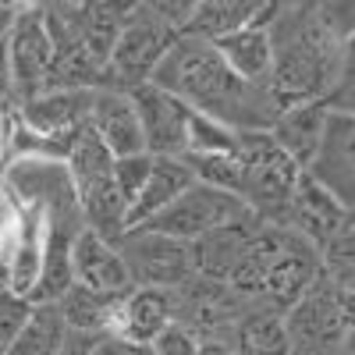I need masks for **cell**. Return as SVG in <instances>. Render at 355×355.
Wrapping results in <instances>:
<instances>
[{"label": "cell", "mask_w": 355, "mask_h": 355, "mask_svg": "<svg viewBox=\"0 0 355 355\" xmlns=\"http://www.w3.org/2000/svg\"><path fill=\"white\" fill-rule=\"evenodd\" d=\"M150 82L231 132H270L281 114L270 85L239 78L214 43L192 36H178L171 43Z\"/></svg>", "instance_id": "6da1fadb"}, {"label": "cell", "mask_w": 355, "mask_h": 355, "mask_svg": "<svg viewBox=\"0 0 355 355\" xmlns=\"http://www.w3.org/2000/svg\"><path fill=\"white\" fill-rule=\"evenodd\" d=\"M270 33V89L284 107L295 103H323L327 89L334 85L345 43L323 25L316 4H274L266 21Z\"/></svg>", "instance_id": "7a4b0ae2"}, {"label": "cell", "mask_w": 355, "mask_h": 355, "mask_svg": "<svg viewBox=\"0 0 355 355\" xmlns=\"http://www.w3.org/2000/svg\"><path fill=\"white\" fill-rule=\"evenodd\" d=\"M239 164H242V202L263 224H281L288 202L302 182V167L281 153L270 132H239Z\"/></svg>", "instance_id": "3957f363"}, {"label": "cell", "mask_w": 355, "mask_h": 355, "mask_svg": "<svg viewBox=\"0 0 355 355\" xmlns=\"http://www.w3.org/2000/svg\"><path fill=\"white\" fill-rule=\"evenodd\" d=\"M174 323L196 334L199 341H227L239 348V327L249 316V302L224 281L192 277L171 291Z\"/></svg>", "instance_id": "277c9868"}, {"label": "cell", "mask_w": 355, "mask_h": 355, "mask_svg": "<svg viewBox=\"0 0 355 355\" xmlns=\"http://www.w3.org/2000/svg\"><path fill=\"white\" fill-rule=\"evenodd\" d=\"M178 33L157 15L153 4H132L121 25V36H117L114 53L107 61V85L135 89L142 82H150Z\"/></svg>", "instance_id": "5b68a950"}, {"label": "cell", "mask_w": 355, "mask_h": 355, "mask_svg": "<svg viewBox=\"0 0 355 355\" xmlns=\"http://www.w3.org/2000/svg\"><path fill=\"white\" fill-rule=\"evenodd\" d=\"M125 259V270L132 288H157V291H174L185 281L196 277L192 270V249L178 239L157 234L150 227H128L121 239L114 242Z\"/></svg>", "instance_id": "8992f818"}, {"label": "cell", "mask_w": 355, "mask_h": 355, "mask_svg": "<svg viewBox=\"0 0 355 355\" xmlns=\"http://www.w3.org/2000/svg\"><path fill=\"white\" fill-rule=\"evenodd\" d=\"M291 355H341L345 323L338 313V288L323 274L299 302L284 313Z\"/></svg>", "instance_id": "52a82bcc"}, {"label": "cell", "mask_w": 355, "mask_h": 355, "mask_svg": "<svg viewBox=\"0 0 355 355\" xmlns=\"http://www.w3.org/2000/svg\"><path fill=\"white\" fill-rule=\"evenodd\" d=\"M249 210H245L242 199L196 182L178 202H171L164 214H157L150 224H139V227H150L157 234H167V239H178V242L192 245L196 239H202V234H210V231L239 220Z\"/></svg>", "instance_id": "ba28073f"}, {"label": "cell", "mask_w": 355, "mask_h": 355, "mask_svg": "<svg viewBox=\"0 0 355 355\" xmlns=\"http://www.w3.org/2000/svg\"><path fill=\"white\" fill-rule=\"evenodd\" d=\"M320 277H323V252L309 245L302 234L281 227L277 252L270 266H266V277L259 288V306L274 313H288Z\"/></svg>", "instance_id": "9c48e42d"}, {"label": "cell", "mask_w": 355, "mask_h": 355, "mask_svg": "<svg viewBox=\"0 0 355 355\" xmlns=\"http://www.w3.org/2000/svg\"><path fill=\"white\" fill-rule=\"evenodd\" d=\"M8 57H11V78H15V103L46 93L50 68H53V40L46 28L43 4L18 8V21L8 36Z\"/></svg>", "instance_id": "30bf717a"}, {"label": "cell", "mask_w": 355, "mask_h": 355, "mask_svg": "<svg viewBox=\"0 0 355 355\" xmlns=\"http://www.w3.org/2000/svg\"><path fill=\"white\" fill-rule=\"evenodd\" d=\"M125 93L135 103L142 139H146V153L150 157H185L189 153V117H192V110L153 82H142L135 89H125Z\"/></svg>", "instance_id": "8fae6325"}, {"label": "cell", "mask_w": 355, "mask_h": 355, "mask_svg": "<svg viewBox=\"0 0 355 355\" xmlns=\"http://www.w3.org/2000/svg\"><path fill=\"white\" fill-rule=\"evenodd\" d=\"M96 89H46V93L15 103L18 125L43 139H71L89 125Z\"/></svg>", "instance_id": "7c38bea8"}, {"label": "cell", "mask_w": 355, "mask_h": 355, "mask_svg": "<svg viewBox=\"0 0 355 355\" xmlns=\"http://www.w3.org/2000/svg\"><path fill=\"white\" fill-rule=\"evenodd\" d=\"M306 174L327 189L345 210H355V117H327L320 153Z\"/></svg>", "instance_id": "4fadbf2b"}, {"label": "cell", "mask_w": 355, "mask_h": 355, "mask_svg": "<svg viewBox=\"0 0 355 355\" xmlns=\"http://www.w3.org/2000/svg\"><path fill=\"white\" fill-rule=\"evenodd\" d=\"M89 128L103 139V146L110 150L114 160L146 153L139 114H135V103H132V96L125 93V89H114V85L96 89L93 110H89Z\"/></svg>", "instance_id": "5bb4252c"}, {"label": "cell", "mask_w": 355, "mask_h": 355, "mask_svg": "<svg viewBox=\"0 0 355 355\" xmlns=\"http://www.w3.org/2000/svg\"><path fill=\"white\" fill-rule=\"evenodd\" d=\"M345 214L348 210L327 189H323L320 182H313L309 174H302V182H299V189H295V196H291V202H288V210H284L277 227H288L295 234H302L309 245H316L323 252L327 242L334 239V231L341 227Z\"/></svg>", "instance_id": "9a60e30c"}, {"label": "cell", "mask_w": 355, "mask_h": 355, "mask_svg": "<svg viewBox=\"0 0 355 355\" xmlns=\"http://www.w3.org/2000/svg\"><path fill=\"white\" fill-rule=\"evenodd\" d=\"M174 323V302L171 291L157 288H132L117 299L114 309V327L110 334L121 338L135 348H150L167 327Z\"/></svg>", "instance_id": "2e32d148"}, {"label": "cell", "mask_w": 355, "mask_h": 355, "mask_svg": "<svg viewBox=\"0 0 355 355\" xmlns=\"http://www.w3.org/2000/svg\"><path fill=\"white\" fill-rule=\"evenodd\" d=\"M263 220H256L252 214L239 217V220H231L210 234H202V239H196L189 249H192V270L196 277H206V281H231L234 274V266L242 263L249 242H252V234Z\"/></svg>", "instance_id": "e0dca14e"}, {"label": "cell", "mask_w": 355, "mask_h": 355, "mask_svg": "<svg viewBox=\"0 0 355 355\" xmlns=\"http://www.w3.org/2000/svg\"><path fill=\"white\" fill-rule=\"evenodd\" d=\"M71 266H75V284H82V288H93V291H103V295L132 291V281H128L125 259L117 252V245L100 239L93 231H85V227L75 239Z\"/></svg>", "instance_id": "ac0fdd59"}, {"label": "cell", "mask_w": 355, "mask_h": 355, "mask_svg": "<svg viewBox=\"0 0 355 355\" xmlns=\"http://www.w3.org/2000/svg\"><path fill=\"white\" fill-rule=\"evenodd\" d=\"M327 107L320 100L316 103H295V107H284L277 114V121L270 125V139L281 146V153L288 160H295L302 171H309V164L316 160L320 153V142H323V132H327Z\"/></svg>", "instance_id": "d6986e66"}, {"label": "cell", "mask_w": 355, "mask_h": 355, "mask_svg": "<svg viewBox=\"0 0 355 355\" xmlns=\"http://www.w3.org/2000/svg\"><path fill=\"white\" fill-rule=\"evenodd\" d=\"M57 11H61L71 33L82 40V46L107 68L132 4H57Z\"/></svg>", "instance_id": "ffe728a7"}, {"label": "cell", "mask_w": 355, "mask_h": 355, "mask_svg": "<svg viewBox=\"0 0 355 355\" xmlns=\"http://www.w3.org/2000/svg\"><path fill=\"white\" fill-rule=\"evenodd\" d=\"M192 185H196V178H192V171H189V164L182 157H153L150 178H146L139 199L132 202V210H128V227L150 224L157 214L167 210L171 202L182 199Z\"/></svg>", "instance_id": "44dd1931"}, {"label": "cell", "mask_w": 355, "mask_h": 355, "mask_svg": "<svg viewBox=\"0 0 355 355\" xmlns=\"http://www.w3.org/2000/svg\"><path fill=\"white\" fill-rule=\"evenodd\" d=\"M270 15H274V4H245V0H224V4H217V0H206V4H196L189 25L182 28V36L220 43L249 25L270 21Z\"/></svg>", "instance_id": "7402d4cb"}, {"label": "cell", "mask_w": 355, "mask_h": 355, "mask_svg": "<svg viewBox=\"0 0 355 355\" xmlns=\"http://www.w3.org/2000/svg\"><path fill=\"white\" fill-rule=\"evenodd\" d=\"M75 206H78L82 227L100 234V239H107V242H117L128 231V202H125L121 192H117L114 174L78 185L75 189Z\"/></svg>", "instance_id": "603a6c76"}, {"label": "cell", "mask_w": 355, "mask_h": 355, "mask_svg": "<svg viewBox=\"0 0 355 355\" xmlns=\"http://www.w3.org/2000/svg\"><path fill=\"white\" fill-rule=\"evenodd\" d=\"M220 50V57L227 61V68L252 82V85H270V64H274V53H270V33H266V21L249 25L242 33H234L220 43H214Z\"/></svg>", "instance_id": "cb8c5ba5"}, {"label": "cell", "mask_w": 355, "mask_h": 355, "mask_svg": "<svg viewBox=\"0 0 355 355\" xmlns=\"http://www.w3.org/2000/svg\"><path fill=\"white\" fill-rule=\"evenodd\" d=\"M117 299H121V295H103V291H93V288L71 284L68 295L57 302V309H61L71 334H96V338H103L114 327Z\"/></svg>", "instance_id": "d4e9b609"}, {"label": "cell", "mask_w": 355, "mask_h": 355, "mask_svg": "<svg viewBox=\"0 0 355 355\" xmlns=\"http://www.w3.org/2000/svg\"><path fill=\"white\" fill-rule=\"evenodd\" d=\"M68 323L57 309V302H36L28 313L25 327L18 331V338L8 345L4 355H57L68 341Z\"/></svg>", "instance_id": "484cf974"}, {"label": "cell", "mask_w": 355, "mask_h": 355, "mask_svg": "<svg viewBox=\"0 0 355 355\" xmlns=\"http://www.w3.org/2000/svg\"><path fill=\"white\" fill-rule=\"evenodd\" d=\"M239 352L242 355H291V338L284 327V313L252 306L239 327Z\"/></svg>", "instance_id": "4316f807"}, {"label": "cell", "mask_w": 355, "mask_h": 355, "mask_svg": "<svg viewBox=\"0 0 355 355\" xmlns=\"http://www.w3.org/2000/svg\"><path fill=\"white\" fill-rule=\"evenodd\" d=\"M192 171L196 182L210 185V189H220L234 199H242V164H239V153H189L182 157Z\"/></svg>", "instance_id": "83f0119b"}, {"label": "cell", "mask_w": 355, "mask_h": 355, "mask_svg": "<svg viewBox=\"0 0 355 355\" xmlns=\"http://www.w3.org/2000/svg\"><path fill=\"white\" fill-rule=\"evenodd\" d=\"M323 274H327L338 288L355 291V210L345 214L341 227L323 249Z\"/></svg>", "instance_id": "f1b7e54d"}, {"label": "cell", "mask_w": 355, "mask_h": 355, "mask_svg": "<svg viewBox=\"0 0 355 355\" xmlns=\"http://www.w3.org/2000/svg\"><path fill=\"white\" fill-rule=\"evenodd\" d=\"M234 146H239V132H231V128H224V125H217L210 117L192 110V117H189V153H234Z\"/></svg>", "instance_id": "f546056e"}, {"label": "cell", "mask_w": 355, "mask_h": 355, "mask_svg": "<svg viewBox=\"0 0 355 355\" xmlns=\"http://www.w3.org/2000/svg\"><path fill=\"white\" fill-rule=\"evenodd\" d=\"M323 107H327V114L355 117V43L345 46L334 85L327 89V96H323Z\"/></svg>", "instance_id": "4dcf8cb0"}, {"label": "cell", "mask_w": 355, "mask_h": 355, "mask_svg": "<svg viewBox=\"0 0 355 355\" xmlns=\"http://www.w3.org/2000/svg\"><path fill=\"white\" fill-rule=\"evenodd\" d=\"M150 167H153V157H150V153L114 160V185H117V192L125 196L128 210H132V202L139 199V192H142V185H146V178H150Z\"/></svg>", "instance_id": "1f68e13d"}, {"label": "cell", "mask_w": 355, "mask_h": 355, "mask_svg": "<svg viewBox=\"0 0 355 355\" xmlns=\"http://www.w3.org/2000/svg\"><path fill=\"white\" fill-rule=\"evenodd\" d=\"M28 313H33V302L21 299V295H15L11 288L0 291V348L8 352V345L18 338V331L25 327Z\"/></svg>", "instance_id": "d6a6232c"}, {"label": "cell", "mask_w": 355, "mask_h": 355, "mask_svg": "<svg viewBox=\"0 0 355 355\" xmlns=\"http://www.w3.org/2000/svg\"><path fill=\"white\" fill-rule=\"evenodd\" d=\"M316 11L334 33V40H341L345 46L355 43V4H316Z\"/></svg>", "instance_id": "836d02e7"}, {"label": "cell", "mask_w": 355, "mask_h": 355, "mask_svg": "<svg viewBox=\"0 0 355 355\" xmlns=\"http://www.w3.org/2000/svg\"><path fill=\"white\" fill-rule=\"evenodd\" d=\"M153 355H199V338L189 334L185 327H178V323H171V327L150 345Z\"/></svg>", "instance_id": "e575fe53"}, {"label": "cell", "mask_w": 355, "mask_h": 355, "mask_svg": "<svg viewBox=\"0 0 355 355\" xmlns=\"http://www.w3.org/2000/svg\"><path fill=\"white\" fill-rule=\"evenodd\" d=\"M0 107H15V78H11V57L8 43H0Z\"/></svg>", "instance_id": "d590c367"}, {"label": "cell", "mask_w": 355, "mask_h": 355, "mask_svg": "<svg viewBox=\"0 0 355 355\" xmlns=\"http://www.w3.org/2000/svg\"><path fill=\"white\" fill-rule=\"evenodd\" d=\"M96 334H68V341H64V348L57 352V355H93L96 352Z\"/></svg>", "instance_id": "8d00e7d4"}, {"label": "cell", "mask_w": 355, "mask_h": 355, "mask_svg": "<svg viewBox=\"0 0 355 355\" xmlns=\"http://www.w3.org/2000/svg\"><path fill=\"white\" fill-rule=\"evenodd\" d=\"M334 288H338V284H334ZM338 313H341L345 331L352 334V331H355V291H352V288H338Z\"/></svg>", "instance_id": "74e56055"}, {"label": "cell", "mask_w": 355, "mask_h": 355, "mask_svg": "<svg viewBox=\"0 0 355 355\" xmlns=\"http://www.w3.org/2000/svg\"><path fill=\"white\" fill-rule=\"evenodd\" d=\"M93 355H139V348L128 345V341H121V338H114V334H103L96 341V352Z\"/></svg>", "instance_id": "f35d334b"}, {"label": "cell", "mask_w": 355, "mask_h": 355, "mask_svg": "<svg viewBox=\"0 0 355 355\" xmlns=\"http://www.w3.org/2000/svg\"><path fill=\"white\" fill-rule=\"evenodd\" d=\"M15 21H18V8L15 4H0V43H8Z\"/></svg>", "instance_id": "ab89813d"}, {"label": "cell", "mask_w": 355, "mask_h": 355, "mask_svg": "<svg viewBox=\"0 0 355 355\" xmlns=\"http://www.w3.org/2000/svg\"><path fill=\"white\" fill-rule=\"evenodd\" d=\"M199 355H242V352L227 341H199Z\"/></svg>", "instance_id": "60d3db41"}, {"label": "cell", "mask_w": 355, "mask_h": 355, "mask_svg": "<svg viewBox=\"0 0 355 355\" xmlns=\"http://www.w3.org/2000/svg\"><path fill=\"white\" fill-rule=\"evenodd\" d=\"M8 146V117H4V107H0V150Z\"/></svg>", "instance_id": "b9f144b4"}, {"label": "cell", "mask_w": 355, "mask_h": 355, "mask_svg": "<svg viewBox=\"0 0 355 355\" xmlns=\"http://www.w3.org/2000/svg\"><path fill=\"white\" fill-rule=\"evenodd\" d=\"M341 355H355V331L345 334V345H341Z\"/></svg>", "instance_id": "7bdbcfd3"}, {"label": "cell", "mask_w": 355, "mask_h": 355, "mask_svg": "<svg viewBox=\"0 0 355 355\" xmlns=\"http://www.w3.org/2000/svg\"><path fill=\"white\" fill-rule=\"evenodd\" d=\"M8 288V266H4V259H0V291Z\"/></svg>", "instance_id": "ee69618b"}, {"label": "cell", "mask_w": 355, "mask_h": 355, "mask_svg": "<svg viewBox=\"0 0 355 355\" xmlns=\"http://www.w3.org/2000/svg\"><path fill=\"white\" fill-rule=\"evenodd\" d=\"M139 355H153V352H150V348H139Z\"/></svg>", "instance_id": "f6af8a7d"}, {"label": "cell", "mask_w": 355, "mask_h": 355, "mask_svg": "<svg viewBox=\"0 0 355 355\" xmlns=\"http://www.w3.org/2000/svg\"><path fill=\"white\" fill-rule=\"evenodd\" d=\"M0 355H4V348H0Z\"/></svg>", "instance_id": "bcb514c9"}]
</instances>
